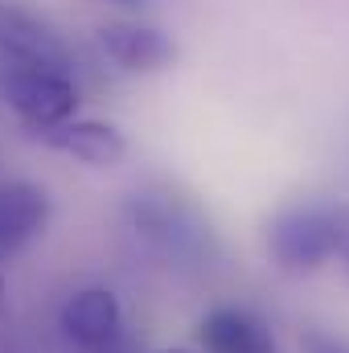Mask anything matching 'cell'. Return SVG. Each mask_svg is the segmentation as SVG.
I'll return each mask as SVG.
<instances>
[{"mask_svg": "<svg viewBox=\"0 0 349 353\" xmlns=\"http://www.w3.org/2000/svg\"><path fill=\"white\" fill-rule=\"evenodd\" d=\"M349 247V201H300L271 218L267 255L288 275H312Z\"/></svg>", "mask_w": 349, "mask_h": 353, "instance_id": "6da1fadb", "label": "cell"}, {"mask_svg": "<svg viewBox=\"0 0 349 353\" xmlns=\"http://www.w3.org/2000/svg\"><path fill=\"white\" fill-rule=\"evenodd\" d=\"M0 103L33 136H41L79 115V87H74V74L66 70L0 62Z\"/></svg>", "mask_w": 349, "mask_h": 353, "instance_id": "7a4b0ae2", "label": "cell"}, {"mask_svg": "<svg viewBox=\"0 0 349 353\" xmlns=\"http://www.w3.org/2000/svg\"><path fill=\"white\" fill-rule=\"evenodd\" d=\"M0 62L74 74V54L62 41V33L50 21H41L37 12H29L21 4H4V0H0Z\"/></svg>", "mask_w": 349, "mask_h": 353, "instance_id": "3957f363", "label": "cell"}, {"mask_svg": "<svg viewBox=\"0 0 349 353\" xmlns=\"http://www.w3.org/2000/svg\"><path fill=\"white\" fill-rule=\"evenodd\" d=\"M99 46L128 74H161L177 58L173 37L157 25H144V21H107V25H99Z\"/></svg>", "mask_w": 349, "mask_h": 353, "instance_id": "277c9868", "label": "cell"}, {"mask_svg": "<svg viewBox=\"0 0 349 353\" xmlns=\"http://www.w3.org/2000/svg\"><path fill=\"white\" fill-rule=\"evenodd\" d=\"M58 329L79 350H87V353L107 350L119 337V329H123L119 296L111 288H79L74 296H66V304L58 312Z\"/></svg>", "mask_w": 349, "mask_h": 353, "instance_id": "5b68a950", "label": "cell"}, {"mask_svg": "<svg viewBox=\"0 0 349 353\" xmlns=\"http://www.w3.org/2000/svg\"><path fill=\"white\" fill-rule=\"evenodd\" d=\"M37 140H41L46 148L62 152V157L83 161L90 169H115V165H123V157H128V136H123L115 123L83 119V115H74V119H66V123L41 132Z\"/></svg>", "mask_w": 349, "mask_h": 353, "instance_id": "8992f818", "label": "cell"}, {"mask_svg": "<svg viewBox=\"0 0 349 353\" xmlns=\"http://www.w3.org/2000/svg\"><path fill=\"white\" fill-rule=\"evenodd\" d=\"M197 341L206 353H279L271 325L251 308H235V304L210 308L197 325Z\"/></svg>", "mask_w": 349, "mask_h": 353, "instance_id": "52a82bcc", "label": "cell"}, {"mask_svg": "<svg viewBox=\"0 0 349 353\" xmlns=\"http://www.w3.org/2000/svg\"><path fill=\"white\" fill-rule=\"evenodd\" d=\"M50 222V193L33 181L0 185V259L21 255Z\"/></svg>", "mask_w": 349, "mask_h": 353, "instance_id": "ba28073f", "label": "cell"}, {"mask_svg": "<svg viewBox=\"0 0 349 353\" xmlns=\"http://www.w3.org/2000/svg\"><path fill=\"white\" fill-rule=\"evenodd\" d=\"M304 353H349V345L329 337V333H308L304 337Z\"/></svg>", "mask_w": 349, "mask_h": 353, "instance_id": "9c48e42d", "label": "cell"}, {"mask_svg": "<svg viewBox=\"0 0 349 353\" xmlns=\"http://www.w3.org/2000/svg\"><path fill=\"white\" fill-rule=\"evenodd\" d=\"M103 4H115V8H128V12H136V8H144L148 0H103Z\"/></svg>", "mask_w": 349, "mask_h": 353, "instance_id": "30bf717a", "label": "cell"}, {"mask_svg": "<svg viewBox=\"0 0 349 353\" xmlns=\"http://www.w3.org/2000/svg\"><path fill=\"white\" fill-rule=\"evenodd\" d=\"M161 353H189V350H161Z\"/></svg>", "mask_w": 349, "mask_h": 353, "instance_id": "8fae6325", "label": "cell"}, {"mask_svg": "<svg viewBox=\"0 0 349 353\" xmlns=\"http://www.w3.org/2000/svg\"><path fill=\"white\" fill-rule=\"evenodd\" d=\"M346 259H349V247H346Z\"/></svg>", "mask_w": 349, "mask_h": 353, "instance_id": "7c38bea8", "label": "cell"}, {"mask_svg": "<svg viewBox=\"0 0 349 353\" xmlns=\"http://www.w3.org/2000/svg\"><path fill=\"white\" fill-rule=\"evenodd\" d=\"M0 292H4V283H0Z\"/></svg>", "mask_w": 349, "mask_h": 353, "instance_id": "4fadbf2b", "label": "cell"}]
</instances>
